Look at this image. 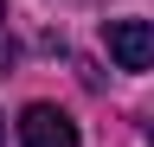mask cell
I'll return each instance as SVG.
<instances>
[{
    "label": "cell",
    "instance_id": "1",
    "mask_svg": "<svg viewBox=\"0 0 154 147\" xmlns=\"http://www.w3.org/2000/svg\"><path fill=\"white\" fill-rule=\"evenodd\" d=\"M103 45L122 70H148L154 64V26L148 19H109L103 26Z\"/></svg>",
    "mask_w": 154,
    "mask_h": 147
},
{
    "label": "cell",
    "instance_id": "2",
    "mask_svg": "<svg viewBox=\"0 0 154 147\" xmlns=\"http://www.w3.org/2000/svg\"><path fill=\"white\" fill-rule=\"evenodd\" d=\"M19 141L26 147H84L77 141V122L64 109H51V102H32L26 115H19Z\"/></svg>",
    "mask_w": 154,
    "mask_h": 147
},
{
    "label": "cell",
    "instance_id": "3",
    "mask_svg": "<svg viewBox=\"0 0 154 147\" xmlns=\"http://www.w3.org/2000/svg\"><path fill=\"white\" fill-rule=\"evenodd\" d=\"M13 58H19V45H13V39H0V70H13Z\"/></svg>",
    "mask_w": 154,
    "mask_h": 147
},
{
    "label": "cell",
    "instance_id": "4",
    "mask_svg": "<svg viewBox=\"0 0 154 147\" xmlns=\"http://www.w3.org/2000/svg\"><path fill=\"white\" fill-rule=\"evenodd\" d=\"M0 147H7V122H0Z\"/></svg>",
    "mask_w": 154,
    "mask_h": 147
},
{
    "label": "cell",
    "instance_id": "5",
    "mask_svg": "<svg viewBox=\"0 0 154 147\" xmlns=\"http://www.w3.org/2000/svg\"><path fill=\"white\" fill-rule=\"evenodd\" d=\"M0 19H7V0H0Z\"/></svg>",
    "mask_w": 154,
    "mask_h": 147
}]
</instances>
